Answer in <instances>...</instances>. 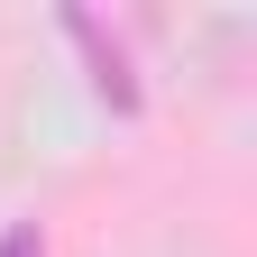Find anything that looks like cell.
Listing matches in <instances>:
<instances>
[{
    "mask_svg": "<svg viewBox=\"0 0 257 257\" xmlns=\"http://www.w3.org/2000/svg\"><path fill=\"white\" fill-rule=\"evenodd\" d=\"M0 257H46V248H37V230H28V220H19V230L0 239Z\"/></svg>",
    "mask_w": 257,
    "mask_h": 257,
    "instance_id": "obj_1",
    "label": "cell"
}]
</instances>
